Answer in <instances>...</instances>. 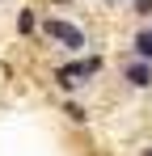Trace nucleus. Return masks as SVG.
I'll list each match as a JSON object with an SVG mask.
<instances>
[{"instance_id":"nucleus-1","label":"nucleus","mask_w":152,"mask_h":156,"mask_svg":"<svg viewBox=\"0 0 152 156\" xmlns=\"http://www.w3.org/2000/svg\"><path fill=\"white\" fill-rule=\"evenodd\" d=\"M101 68H106V59H101V55H72L68 63H59V68L51 72V80H55L63 93H76L80 84L97 80V76H101Z\"/></svg>"},{"instance_id":"nucleus-2","label":"nucleus","mask_w":152,"mask_h":156,"mask_svg":"<svg viewBox=\"0 0 152 156\" xmlns=\"http://www.w3.org/2000/svg\"><path fill=\"white\" fill-rule=\"evenodd\" d=\"M38 34H42L47 42H55V47H63L68 55H80L85 47H89L85 30L76 26V21H68V17H59V13H51V17H42V26H38Z\"/></svg>"},{"instance_id":"nucleus-3","label":"nucleus","mask_w":152,"mask_h":156,"mask_svg":"<svg viewBox=\"0 0 152 156\" xmlns=\"http://www.w3.org/2000/svg\"><path fill=\"white\" fill-rule=\"evenodd\" d=\"M123 80L131 84V89H148V84H152V63H148V59H135V55H131V59L123 63Z\"/></svg>"},{"instance_id":"nucleus-4","label":"nucleus","mask_w":152,"mask_h":156,"mask_svg":"<svg viewBox=\"0 0 152 156\" xmlns=\"http://www.w3.org/2000/svg\"><path fill=\"white\" fill-rule=\"evenodd\" d=\"M38 26H42V17H38V9H17V17H13V30H17V38H34L38 34Z\"/></svg>"},{"instance_id":"nucleus-5","label":"nucleus","mask_w":152,"mask_h":156,"mask_svg":"<svg viewBox=\"0 0 152 156\" xmlns=\"http://www.w3.org/2000/svg\"><path fill=\"white\" fill-rule=\"evenodd\" d=\"M131 51H135V59H148V63H152V26L135 30V38H131Z\"/></svg>"},{"instance_id":"nucleus-6","label":"nucleus","mask_w":152,"mask_h":156,"mask_svg":"<svg viewBox=\"0 0 152 156\" xmlns=\"http://www.w3.org/2000/svg\"><path fill=\"white\" fill-rule=\"evenodd\" d=\"M59 114H68V122H89V110H85L80 101H63Z\"/></svg>"},{"instance_id":"nucleus-7","label":"nucleus","mask_w":152,"mask_h":156,"mask_svg":"<svg viewBox=\"0 0 152 156\" xmlns=\"http://www.w3.org/2000/svg\"><path fill=\"white\" fill-rule=\"evenodd\" d=\"M131 4H135V13H139V17H148V13H152V0H131Z\"/></svg>"},{"instance_id":"nucleus-8","label":"nucleus","mask_w":152,"mask_h":156,"mask_svg":"<svg viewBox=\"0 0 152 156\" xmlns=\"http://www.w3.org/2000/svg\"><path fill=\"white\" fill-rule=\"evenodd\" d=\"M51 4H72V0H51Z\"/></svg>"},{"instance_id":"nucleus-9","label":"nucleus","mask_w":152,"mask_h":156,"mask_svg":"<svg viewBox=\"0 0 152 156\" xmlns=\"http://www.w3.org/2000/svg\"><path fill=\"white\" fill-rule=\"evenodd\" d=\"M139 156H152V148H144V152H139Z\"/></svg>"}]
</instances>
